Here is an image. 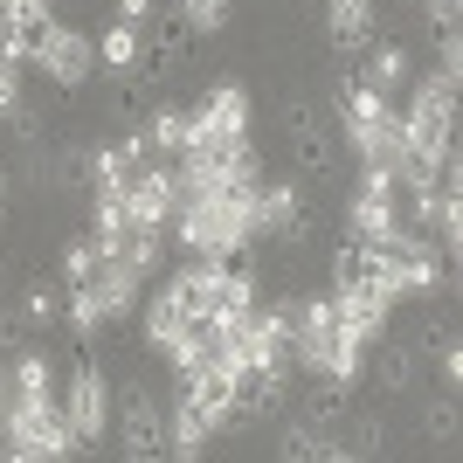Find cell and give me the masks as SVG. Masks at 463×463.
Here are the masks:
<instances>
[{"label": "cell", "mask_w": 463, "mask_h": 463, "mask_svg": "<svg viewBox=\"0 0 463 463\" xmlns=\"http://www.w3.org/2000/svg\"><path fill=\"white\" fill-rule=\"evenodd\" d=\"M138 326H146V346H153V353H166V346L180 339V332H187V318H180V305L166 298V290H153V298L138 305Z\"/></svg>", "instance_id": "obj_17"}, {"label": "cell", "mask_w": 463, "mask_h": 463, "mask_svg": "<svg viewBox=\"0 0 463 463\" xmlns=\"http://www.w3.org/2000/svg\"><path fill=\"white\" fill-rule=\"evenodd\" d=\"M166 463H208L201 449H166Z\"/></svg>", "instance_id": "obj_30"}, {"label": "cell", "mask_w": 463, "mask_h": 463, "mask_svg": "<svg viewBox=\"0 0 463 463\" xmlns=\"http://www.w3.org/2000/svg\"><path fill=\"white\" fill-rule=\"evenodd\" d=\"M353 77L367 83V90H381L387 104H402V90H408V49H402V42H381V35H373L367 49H360V70H353Z\"/></svg>", "instance_id": "obj_10"}, {"label": "cell", "mask_w": 463, "mask_h": 463, "mask_svg": "<svg viewBox=\"0 0 463 463\" xmlns=\"http://www.w3.org/2000/svg\"><path fill=\"white\" fill-rule=\"evenodd\" d=\"M0 463H35V449H21V443H0Z\"/></svg>", "instance_id": "obj_28"}, {"label": "cell", "mask_w": 463, "mask_h": 463, "mask_svg": "<svg viewBox=\"0 0 463 463\" xmlns=\"http://www.w3.org/2000/svg\"><path fill=\"white\" fill-rule=\"evenodd\" d=\"M0 214H7V174H0Z\"/></svg>", "instance_id": "obj_32"}, {"label": "cell", "mask_w": 463, "mask_h": 463, "mask_svg": "<svg viewBox=\"0 0 463 463\" xmlns=\"http://www.w3.org/2000/svg\"><path fill=\"white\" fill-rule=\"evenodd\" d=\"M0 443L35 449V463H77L83 457V443H77V429L62 422L56 394H42V402H7L0 408Z\"/></svg>", "instance_id": "obj_1"}, {"label": "cell", "mask_w": 463, "mask_h": 463, "mask_svg": "<svg viewBox=\"0 0 463 463\" xmlns=\"http://www.w3.org/2000/svg\"><path fill=\"white\" fill-rule=\"evenodd\" d=\"M381 373H387V387H408V381H415V360H408V346H381Z\"/></svg>", "instance_id": "obj_24"}, {"label": "cell", "mask_w": 463, "mask_h": 463, "mask_svg": "<svg viewBox=\"0 0 463 463\" xmlns=\"http://www.w3.org/2000/svg\"><path fill=\"white\" fill-rule=\"evenodd\" d=\"M339 118H346V125H387L394 104H387L381 90H367L360 77H346V83H339Z\"/></svg>", "instance_id": "obj_18"}, {"label": "cell", "mask_w": 463, "mask_h": 463, "mask_svg": "<svg viewBox=\"0 0 463 463\" xmlns=\"http://www.w3.org/2000/svg\"><path fill=\"white\" fill-rule=\"evenodd\" d=\"M62 326L77 332V339H97V332H104V311H97L90 290H62Z\"/></svg>", "instance_id": "obj_21"}, {"label": "cell", "mask_w": 463, "mask_h": 463, "mask_svg": "<svg viewBox=\"0 0 463 463\" xmlns=\"http://www.w3.org/2000/svg\"><path fill=\"white\" fill-rule=\"evenodd\" d=\"M14 326L21 332H49V326H62V284H28L21 290V305H14Z\"/></svg>", "instance_id": "obj_16"}, {"label": "cell", "mask_w": 463, "mask_h": 463, "mask_svg": "<svg viewBox=\"0 0 463 463\" xmlns=\"http://www.w3.org/2000/svg\"><path fill=\"white\" fill-rule=\"evenodd\" d=\"M346 235L367 242V250H381L387 235H402V194H394V180L381 166H360V187L346 201Z\"/></svg>", "instance_id": "obj_2"}, {"label": "cell", "mask_w": 463, "mask_h": 463, "mask_svg": "<svg viewBox=\"0 0 463 463\" xmlns=\"http://www.w3.org/2000/svg\"><path fill=\"white\" fill-rule=\"evenodd\" d=\"M290 159H298V180H318V174H332V138H326V125H318V111H290Z\"/></svg>", "instance_id": "obj_13"}, {"label": "cell", "mask_w": 463, "mask_h": 463, "mask_svg": "<svg viewBox=\"0 0 463 463\" xmlns=\"http://www.w3.org/2000/svg\"><path fill=\"white\" fill-rule=\"evenodd\" d=\"M326 42L360 56L373 42V0H326Z\"/></svg>", "instance_id": "obj_14"}, {"label": "cell", "mask_w": 463, "mask_h": 463, "mask_svg": "<svg viewBox=\"0 0 463 463\" xmlns=\"http://www.w3.org/2000/svg\"><path fill=\"white\" fill-rule=\"evenodd\" d=\"M318 463H360V449H346V443H326V449H318Z\"/></svg>", "instance_id": "obj_27"}, {"label": "cell", "mask_w": 463, "mask_h": 463, "mask_svg": "<svg viewBox=\"0 0 463 463\" xmlns=\"http://www.w3.org/2000/svg\"><path fill=\"white\" fill-rule=\"evenodd\" d=\"M111 14L125 21V28H153V21H159V0H111Z\"/></svg>", "instance_id": "obj_26"}, {"label": "cell", "mask_w": 463, "mask_h": 463, "mask_svg": "<svg viewBox=\"0 0 463 463\" xmlns=\"http://www.w3.org/2000/svg\"><path fill=\"white\" fill-rule=\"evenodd\" d=\"M90 298H97V311H104V326H111V318H125V311H138V305H146V277H138L132 263H125V256H111V263L97 270Z\"/></svg>", "instance_id": "obj_11"}, {"label": "cell", "mask_w": 463, "mask_h": 463, "mask_svg": "<svg viewBox=\"0 0 463 463\" xmlns=\"http://www.w3.org/2000/svg\"><path fill=\"white\" fill-rule=\"evenodd\" d=\"M326 298H332V326H339V332L367 339V346L387 339V318H394V311H387L373 290H326Z\"/></svg>", "instance_id": "obj_9"}, {"label": "cell", "mask_w": 463, "mask_h": 463, "mask_svg": "<svg viewBox=\"0 0 463 463\" xmlns=\"http://www.w3.org/2000/svg\"><path fill=\"white\" fill-rule=\"evenodd\" d=\"M118 443H125V463H166V402L153 387H125Z\"/></svg>", "instance_id": "obj_5"}, {"label": "cell", "mask_w": 463, "mask_h": 463, "mask_svg": "<svg viewBox=\"0 0 463 463\" xmlns=\"http://www.w3.org/2000/svg\"><path fill=\"white\" fill-rule=\"evenodd\" d=\"M14 402V381H7V360H0V408Z\"/></svg>", "instance_id": "obj_31"}, {"label": "cell", "mask_w": 463, "mask_h": 463, "mask_svg": "<svg viewBox=\"0 0 463 463\" xmlns=\"http://www.w3.org/2000/svg\"><path fill=\"white\" fill-rule=\"evenodd\" d=\"M62 402V422L77 429V443H104V429H111V381H104V367L97 360H77V373H70V387L56 394Z\"/></svg>", "instance_id": "obj_4"}, {"label": "cell", "mask_w": 463, "mask_h": 463, "mask_svg": "<svg viewBox=\"0 0 463 463\" xmlns=\"http://www.w3.org/2000/svg\"><path fill=\"white\" fill-rule=\"evenodd\" d=\"M90 42H97V70H104V77H138V70H146V49H153L146 28H125V21H111V28L90 35Z\"/></svg>", "instance_id": "obj_12"}, {"label": "cell", "mask_w": 463, "mask_h": 463, "mask_svg": "<svg viewBox=\"0 0 463 463\" xmlns=\"http://www.w3.org/2000/svg\"><path fill=\"white\" fill-rule=\"evenodd\" d=\"M97 270H104V250H97L90 235H77V242L62 250V270H56V284H62V290H90V284H97Z\"/></svg>", "instance_id": "obj_19"}, {"label": "cell", "mask_w": 463, "mask_h": 463, "mask_svg": "<svg viewBox=\"0 0 463 463\" xmlns=\"http://www.w3.org/2000/svg\"><path fill=\"white\" fill-rule=\"evenodd\" d=\"M166 298L180 305L187 326H201V318L214 311V298H222V263H214V256H194L180 277H166Z\"/></svg>", "instance_id": "obj_8"}, {"label": "cell", "mask_w": 463, "mask_h": 463, "mask_svg": "<svg viewBox=\"0 0 463 463\" xmlns=\"http://www.w3.org/2000/svg\"><path fill=\"white\" fill-rule=\"evenodd\" d=\"M174 14L187 35H222L229 28V0H174Z\"/></svg>", "instance_id": "obj_20"}, {"label": "cell", "mask_w": 463, "mask_h": 463, "mask_svg": "<svg viewBox=\"0 0 463 463\" xmlns=\"http://www.w3.org/2000/svg\"><path fill=\"white\" fill-rule=\"evenodd\" d=\"M318 449H326V429L298 422V429H284V457H277V463H318Z\"/></svg>", "instance_id": "obj_22"}, {"label": "cell", "mask_w": 463, "mask_h": 463, "mask_svg": "<svg viewBox=\"0 0 463 463\" xmlns=\"http://www.w3.org/2000/svg\"><path fill=\"white\" fill-rule=\"evenodd\" d=\"M125 263H132L138 277H153L159 263H166V235H132V242H125Z\"/></svg>", "instance_id": "obj_23"}, {"label": "cell", "mask_w": 463, "mask_h": 463, "mask_svg": "<svg viewBox=\"0 0 463 463\" xmlns=\"http://www.w3.org/2000/svg\"><path fill=\"white\" fill-rule=\"evenodd\" d=\"M256 235L305 242V235H311V194H305V180H263V187H256Z\"/></svg>", "instance_id": "obj_6"}, {"label": "cell", "mask_w": 463, "mask_h": 463, "mask_svg": "<svg viewBox=\"0 0 463 463\" xmlns=\"http://www.w3.org/2000/svg\"><path fill=\"white\" fill-rule=\"evenodd\" d=\"M415 7H422V21L436 28V35H457V7L463 0H415Z\"/></svg>", "instance_id": "obj_25"}, {"label": "cell", "mask_w": 463, "mask_h": 463, "mask_svg": "<svg viewBox=\"0 0 463 463\" xmlns=\"http://www.w3.org/2000/svg\"><path fill=\"white\" fill-rule=\"evenodd\" d=\"M408 7H415V0H408Z\"/></svg>", "instance_id": "obj_34"}, {"label": "cell", "mask_w": 463, "mask_h": 463, "mask_svg": "<svg viewBox=\"0 0 463 463\" xmlns=\"http://www.w3.org/2000/svg\"><path fill=\"white\" fill-rule=\"evenodd\" d=\"M0 290H7V270H0Z\"/></svg>", "instance_id": "obj_33"}, {"label": "cell", "mask_w": 463, "mask_h": 463, "mask_svg": "<svg viewBox=\"0 0 463 463\" xmlns=\"http://www.w3.org/2000/svg\"><path fill=\"white\" fill-rule=\"evenodd\" d=\"M14 339H21V326H14V318H0V360H7V346H14Z\"/></svg>", "instance_id": "obj_29"}, {"label": "cell", "mask_w": 463, "mask_h": 463, "mask_svg": "<svg viewBox=\"0 0 463 463\" xmlns=\"http://www.w3.org/2000/svg\"><path fill=\"white\" fill-rule=\"evenodd\" d=\"M7 381H14V402H42V394H56V360L35 346H21L7 360Z\"/></svg>", "instance_id": "obj_15"}, {"label": "cell", "mask_w": 463, "mask_h": 463, "mask_svg": "<svg viewBox=\"0 0 463 463\" xmlns=\"http://www.w3.org/2000/svg\"><path fill=\"white\" fill-rule=\"evenodd\" d=\"M28 70L49 77L56 90H83V83L97 77V42L83 35V28H70V21H49V35H42V49H35Z\"/></svg>", "instance_id": "obj_3"}, {"label": "cell", "mask_w": 463, "mask_h": 463, "mask_svg": "<svg viewBox=\"0 0 463 463\" xmlns=\"http://www.w3.org/2000/svg\"><path fill=\"white\" fill-rule=\"evenodd\" d=\"M194 111V138H250V118H256V97L242 83H208Z\"/></svg>", "instance_id": "obj_7"}]
</instances>
